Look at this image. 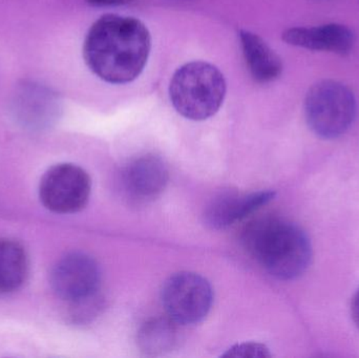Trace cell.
Returning a JSON list of instances; mask_svg holds the SVG:
<instances>
[{"mask_svg":"<svg viewBox=\"0 0 359 358\" xmlns=\"http://www.w3.org/2000/svg\"><path fill=\"white\" fill-rule=\"evenodd\" d=\"M151 39L144 23L134 17L107 14L88 29L83 57L100 79L124 84L139 77L151 53Z\"/></svg>","mask_w":359,"mask_h":358,"instance_id":"6da1fadb","label":"cell"},{"mask_svg":"<svg viewBox=\"0 0 359 358\" xmlns=\"http://www.w3.org/2000/svg\"><path fill=\"white\" fill-rule=\"evenodd\" d=\"M243 242L251 256L282 281L301 277L311 263L309 237L301 227L283 219L255 221L245 230Z\"/></svg>","mask_w":359,"mask_h":358,"instance_id":"7a4b0ae2","label":"cell"},{"mask_svg":"<svg viewBox=\"0 0 359 358\" xmlns=\"http://www.w3.org/2000/svg\"><path fill=\"white\" fill-rule=\"evenodd\" d=\"M226 96L222 71L204 61H192L177 69L170 85L172 105L180 115L203 121L217 113Z\"/></svg>","mask_w":359,"mask_h":358,"instance_id":"3957f363","label":"cell"},{"mask_svg":"<svg viewBox=\"0 0 359 358\" xmlns=\"http://www.w3.org/2000/svg\"><path fill=\"white\" fill-rule=\"evenodd\" d=\"M358 105L353 92L345 84L324 80L314 84L305 99V116L314 134L335 139L345 134L356 117Z\"/></svg>","mask_w":359,"mask_h":358,"instance_id":"277c9868","label":"cell"},{"mask_svg":"<svg viewBox=\"0 0 359 358\" xmlns=\"http://www.w3.org/2000/svg\"><path fill=\"white\" fill-rule=\"evenodd\" d=\"M92 181L88 172L72 163L53 166L39 184L42 205L59 214H72L83 209L90 199Z\"/></svg>","mask_w":359,"mask_h":358,"instance_id":"5b68a950","label":"cell"},{"mask_svg":"<svg viewBox=\"0 0 359 358\" xmlns=\"http://www.w3.org/2000/svg\"><path fill=\"white\" fill-rule=\"evenodd\" d=\"M212 301L210 284L196 273H177L165 282L162 289L164 309L178 325L202 322L210 311Z\"/></svg>","mask_w":359,"mask_h":358,"instance_id":"8992f818","label":"cell"},{"mask_svg":"<svg viewBox=\"0 0 359 358\" xmlns=\"http://www.w3.org/2000/svg\"><path fill=\"white\" fill-rule=\"evenodd\" d=\"M100 281L98 263L82 252H72L61 258L50 275L55 294L69 304L98 294Z\"/></svg>","mask_w":359,"mask_h":358,"instance_id":"52a82bcc","label":"cell"},{"mask_svg":"<svg viewBox=\"0 0 359 358\" xmlns=\"http://www.w3.org/2000/svg\"><path fill=\"white\" fill-rule=\"evenodd\" d=\"M283 40L297 48L347 56L353 50L355 35L346 25L327 23L318 27H291L283 33Z\"/></svg>","mask_w":359,"mask_h":358,"instance_id":"ba28073f","label":"cell"},{"mask_svg":"<svg viewBox=\"0 0 359 358\" xmlns=\"http://www.w3.org/2000/svg\"><path fill=\"white\" fill-rule=\"evenodd\" d=\"M274 197L276 193L271 191H257L249 195L222 193L209 204L205 212V220L212 228H227L269 203Z\"/></svg>","mask_w":359,"mask_h":358,"instance_id":"9c48e42d","label":"cell"},{"mask_svg":"<svg viewBox=\"0 0 359 358\" xmlns=\"http://www.w3.org/2000/svg\"><path fill=\"white\" fill-rule=\"evenodd\" d=\"M126 191L135 199L158 197L168 186V170L157 156L145 155L132 160L122 174Z\"/></svg>","mask_w":359,"mask_h":358,"instance_id":"30bf717a","label":"cell"},{"mask_svg":"<svg viewBox=\"0 0 359 358\" xmlns=\"http://www.w3.org/2000/svg\"><path fill=\"white\" fill-rule=\"evenodd\" d=\"M238 37L251 77L261 84L278 80L283 73L282 60L278 54L252 32L241 29Z\"/></svg>","mask_w":359,"mask_h":358,"instance_id":"8fae6325","label":"cell"},{"mask_svg":"<svg viewBox=\"0 0 359 358\" xmlns=\"http://www.w3.org/2000/svg\"><path fill=\"white\" fill-rule=\"evenodd\" d=\"M29 259L25 248L12 239H0V294H11L25 284Z\"/></svg>","mask_w":359,"mask_h":358,"instance_id":"7c38bea8","label":"cell"},{"mask_svg":"<svg viewBox=\"0 0 359 358\" xmlns=\"http://www.w3.org/2000/svg\"><path fill=\"white\" fill-rule=\"evenodd\" d=\"M177 325L170 317H157L147 322L138 333L141 350L149 355L170 352L178 342Z\"/></svg>","mask_w":359,"mask_h":358,"instance_id":"4fadbf2b","label":"cell"},{"mask_svg":"<svg viewBox=\"0 0 359 358\" xmlns=\"http://www.w3.org/2000/svg\"><path fill=\"white\" fill-rule=\"evenodd\" d=\"M224 357H251L266 358L271 357L269 349L263 344L259 343H244V344L236 345L228 349L227 352L223 354Z\"/></svg>","mask_w":359,"mask_h":358,"instance_id":"5bb4252c","label":"cell"},{"mask_svg":"<svg viewBox=\"0 0 359 358\" xmlns=\"http://www.w3.org/2000/svg\"><path fill=\"white\" fill-rule=\"evenodd\" d=\"M93 6H118L130 4L132 0H86Z\"/></svg>","mask_w":359,"mask_h":358,"instance_id":"9a60e30c","label":"cell"},{"mask_svg":"<svg viewBox=\"0 0 359 358\" xmlns=\"http://www.w3.org/2000/svg\"><path fill=\"white\" fill-rule=\"evenodd\" d=\"M351 312L354 323L359 329V288L356 294H354L353 301H352Z\"/></svg>","mask_w":359,"mask_h":358,"instance_id":"2e32d148","label":"cell"}]
</instances>
